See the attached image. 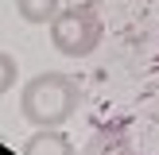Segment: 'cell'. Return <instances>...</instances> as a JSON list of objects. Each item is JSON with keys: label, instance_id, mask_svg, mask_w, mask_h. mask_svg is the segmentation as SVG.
I'll return each instance as SVG.
<instances>
[{"label": "cell", "instance_id": "6da1fadb", "mask_svg": "<svg viewBox=\"0 0 159 155\" xmlns=\"http://www.w3.org/2000/svg\"><path fill=\"white\" fill-rule=\"evenodd\" d=\"M20 108L35 128H62L82 108V85L70 74H58V70L35 74L20 89Z\"/></svg>", "mask_w": 159, "mask_h": 155}, {"label": "cell", "instance_id": "7a4b0ae2", "mask_svg": "<svg viewBox=\"0 0 159 155\" xmlns=\"http://www.w3.org/2000/svg\"><path fill=\"white\" fill-rule=\"evenodd\" d=\"M105 39V23H101L93 4H70L58 8V16L51 20V43L66 58H89Z\"/></svg>", "mask_w": 159, "mask_h": 155}, {"label": "cell", "instance_id": "3957f363", "mask_svg": "<svg viewBox=\"0 0 159 155\" xmlns=\"http://www.w3.org/2000/svg\"><path fill=\"white\" fill-rule=\"evenodd\" d=\"M82 155H136V144H132V136L124 128L105 124V128H97L89 140H85Z\"/></svg>", "mask_w": 159, "mask_h": 155}, {"label": "cell", "instance_id": "277c9868", "mask_svg": "<svg viewBox=\"0 0 159 155\" xmlns=\"http://www.w3.org/2000/svg\"><path fill=\"white\" fill-rule=\"evenodd\" d=\"M20 151H23V155H82L66 136H62V128H39L35 136L23 140Z\"/></svg>", "mask_w": 159, "mask_h": 155}, {"label": "cell", "instance_id": "5b68a950", "mask_svg": "<svg viewBox=\"0 0 159 155\" xmlns=\"http://www.w3.org/2000/svg\"><path fill=\"white\" fill-rule=\"evenodd\" d=\"M16 12L27 23H51L58 16V0H16Z\"/></svg>", "mask_w": 159, "mask_h": 155}, {"label": "cell", "instance_id": "8992f818", "mask_svg": "<svg viewBox=\"0 0 159 155\" xmlns=\"http://www.w3.org/2000/svg\"><path fill=\"white\" fill-rule=\"evenodd\" d=\"M16 82H20V66H16V58L8 51H0V97H4Z\"/></svg>", "mask_w": 159, "mask_h": 155}]
</instances>
